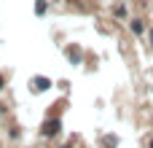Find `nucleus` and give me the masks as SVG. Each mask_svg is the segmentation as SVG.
Wrapping results in <instances>:
<instances>
[{"mask_svg": "<svg viewBox=\"0 0 153 148\" xmlns=\"http://www.w3.org/2000/svg\"><path fill=\"white\" fill-rule=\"evenodd\" d=\"M132 32H134V35H143V32H145L143 19H132Z\"/></svg>", "mask_w": 153, "mask_h": 148, "instance_id": "1", "label": "nucleus"}, {"mask_svg": "<svg viewBox=\"0 0 153 148\" xmlns=\"http://www.w3.org/2000/svg\"><path fill=\"white\" fill-rule=\"evenodd\" d=\"M43 11H46V0H38L35 3V13H43Z\"/></svg>", "mask_w": 153, "mask_h": 148, "instance_id": "2", "label": "nucleus"}, {"mask_svg": "<svg viewBox=\"0 0 153 148\" xmlns=\"http://www.w3.org/2000/svg\"><path fill=\"white\" fill-rule=\"evenodd\" d=\"M0 89H3V75H0Z\"/></svg>", "mask_w": 153, "mask_h": 148, "instance_id": "5", "label": "nucleus"}, {"mask_svg": "<svg viewBox=\"0 0 153 148\" xmlns=\"http://www.w3.org/2000/svg\"><path fill=\"white\" fill-rule=\"evenodd\" d=\"M35 84H38V89H48V78H38Z\"/></svg>", "mask_w": 153, "mask_h": 148, "instance_id": "3", "label": "nucleus"}, {"mask_svg": "<svg viewBox=\"0 0 153 148\" xmlns=\"http://www.w3.org/2000/svg\"><path fill=\"white\" fill-rule=\"evenodd\" d=\"M151 46H153V30H151Z\"/></svg>", "mask_w": 153, "mask_h": 148, "instance_id": "4", "label": "nucleus"}]
</instances>
